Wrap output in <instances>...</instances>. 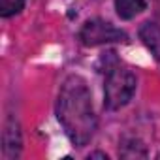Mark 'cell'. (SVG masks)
<instances>
[{
    "mask_svg": "<svg viewBox=\"0 0 160 160\" xmlns=\"http://www.w3.org/2000/svg\"><path fill=\"white\" fill-rule=\"evenodd\" d=\"M139 38L152 57L160 62V27L156 23H143L139 28Z\"/></svg>",
    "mask_w": 160,
    "mask_h": 160,
    "instance_id": "obj_4",
    "label": "cell"
},
{
    "mask_svg": "<svg viewBox=\"0 0 160 160\" xmlns=\"http://www.w3.org/2000/svg\"><path fill=\"white\" fill-rule=\"evenodd\" d=\"M57 117L75 147H85L96 132L92 96L83 77L70 75L60 85L57 98Z\"/></svg>",
    "mask_w": 160,
    "mask_h": 160,
    "instance_id": "obj_1",
    "label": "cell"
},
{
    "mask_svg": "<svg viewBox=\"0 0 160 160\" xmlns=\"http://www.w3.org/2000/svg\"><path fill=\"white\" fill-rule=\"evenodd\" d=\"M136 75L122 66H115L111 70H108V77H106V85H104V106L111 111L124 108L134 92H136Z\"/></svg>",
    "mask_w": 160,
    "mask_h": 160,
    "instance_id": "obj_2",
    "label": "cell"
},
{
    "mask_svg": "<svg viewBox=\"0 0 160 160\" xmlns=\"http://www.w3.org/2000/svg\"><path fill=\"white\" fill-rule=\"evenodd\" d=\"M115 10L121 19H132L145 10V0H115Z\"/></svg>",
    "mask_w": 160,
    "mask_h": 160,
    "instance_id": "obj_5",
    "label": "cell"
},
{
    "mask_svg": "<svg viewBox=\"0 0 160 160\" xmlns=\"http://www.w3.org/2000/svg\"><path fill=\"white\" fill-rule=\"evenodd\" d=\"M25 6V0H0V15L2 17H12L19 13Z\"/></svg>",
    "mask_w": 160,
    "mask_h": 160,
    "instance_id": "obj_6",
    "label": "cell"
},
{
    "mask_svg": "<svg viewBox=\"0 0 160 160\" xmlns=\"http://www.w3.org/2000/svg\"><path fill=\"white\" fill-rule=\"evenodd\" d=\"M79 40L85 45L94 47V45L111 43V42H126L128 36L121 28L113 27L111 23H108L104 19H91L79 30Z\"/></svg>",
    "mask_w": 160,
    "mask_h": 160,
    "instance_id": "obj_3",
    "label": "cell"
}]
</instances>
